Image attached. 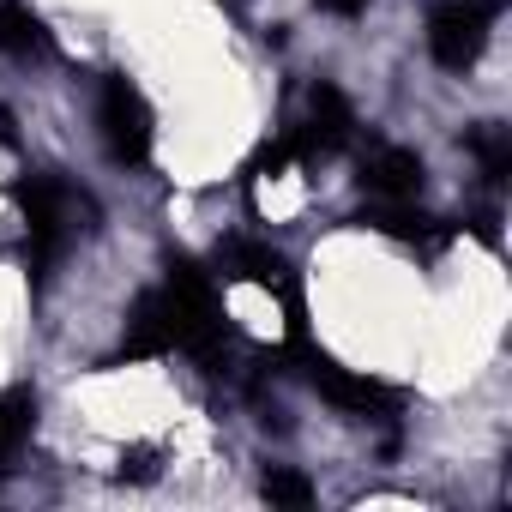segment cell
Returning a JSON list of instances; mask_svg holds the SVG:
<instances>
[{
  "instance_id": "10",
  "label": "cell",
  "mask_w": 512,
  "mask_h": 512,
  "mask_svg": "<svg viewBox=\"0 0 512 512\" xmlns=\"http://www.w3.org/2000/svg\"><path fill=\"white\" fill-rule=\"evenodd\" d=\"M356 223H362V229H380V235H398V241H416V247H440V241L452 235L440 217L410 211V199H380V205H374V211H362Z\"/></svg>"
},
{
  "instance_id": "9",
  "label": "cell",
  "mask_w": 512,
  "mask_h": 512,
  "mask_svg": "<svg viewBox=\"0 0 512 512\" xmlns=\"http://www.w3.org/2000/svg\"><path fill=\"white\" fill-rule=\"evenodd\" d=\"M31 434H37V386L19 380V386L0 392V476H7V470L25 458Z\"/></svg>"
},
{
  "instance_id": "1",
  "label": "cell",
  "mask_w": 512,
  "mask_h": 512,
  "mask_svg": "<svg viewBox=\"0 0 512 512\" xmlns=\"http://www.w3.org/2000/svg\"><path fill=\"white\" fill-rule=\"evenodd\" d=\"M13 199H19V211H25V260H31V272L43 278V272L61 260L67 235H73V205H79V193H73V181H61L55 169H37V175H19V181H13Z\"/></svg>"
},
{
  "instance_id": "2",
  "label": "cell",
  "mask_w": 512,
  "mask_h": 512,
  "mask_svg": "<svg viewBox=\"0 0 512 512\" xmlns=\"http://www.w3.org/2000/svg\"><path fill=\"white\" fill-rule=\"evenodd\" d=\"M97 133H103V151H109V163H121V169H139V163H151L157 115H151L145 91H139L127 73H109V79H103V97H97Z\"/></svg>"
},
{
  "instance_id": "13",
  "label": "cell",
  "mask_w": 512,
  "mask_h": 512,
  "mask_svg": "<svg viewBox=\"0 0 512 512\" xmlns=\"http://www.w3.org/2000/svg\"><path fill=\"white\" fill-rule=\"evenodd\" d=\"M260 488H266V500H272V506H314V482H308L302 470H284V464H272Z\"/></svg>"
},
{
  "instance_id": "15",
  "label": "cell",
  "mask_w": 512,
  "mask_h": 512,
  "mask_svg": "<svg viewBox=\"0 0 512 512\" xmlns=\"http://www.w3.org/2000/svg\"><path fill=\"white\" fill-rule=\"evenodd\" d=\"M0 145H19V127H13V115L0 109Z\"/></svg>"
},
{
  "instance_id": "7",
  "label": "cell",
  "mask_w": 512,
  "mask_h": 512,
  "mask_svg": "<svg viewBox=\"0 0 512 512\" xmlns=\"http://www.w3.org/2000/svg\"><path fill=\"white\" fill-rule=\"evenodd\" d=\"M350 139H356L350 97H344L338 85H314V97H308V127L296 133L302 157H332V151H344Z\"/></svg>"
},
{
  "instance_id": "14",
  "label": "cell",
  "mask_w": 512,
  "mask_h": 512,
  "mask_svg": "<svg viewBox=\"0 0 512 512\" xmlns=\"http://www.w3.org/2000/svg\"><path fill=\"white\" fill-rule=\"evenodd\" d=\"M320 7H326V13H338V19H356L368 0H320Z\"/></svg>"
},
{
  "instance_id": "3",
  "label": "cell",
  "mask_w": 512,
  "mask_h": 512,
  "mask_svg": "<svg viewBox=\"0 0 512 512\" xmlns=\"http://www.w3.org/2000/svg\"><path fill=\"white\" fill-rule=\"evenodd\" d=\"M506 0H440L428 13V55L446 73H470L488 49V31L500 19Z\"/></svg>"
},
{
  "instance_id": "8",
  "label": "cell",
  "mask_w": 512,
  "mask_h": 512,
  "mask_svg": "<svg viewBox=\"0 0 512 512\" xmlns=\"http://www.w3.org/2000/svg\"><path fill=\"white\" fill-rule=\"evenodd\" d=\"M356 187L374 193V199H416L422 193V157L410 145H368L362 169H356Z\"/></svg>"
},
{
  "instance_id": "5",
  "label": "cell",
  "mask_w": 512,
  "mask_h": 512,
  "mask_svg": "<svg viewBox=\"0 0 512 512\" xmlns=\"http://www.w3.org/2000/svg\"><path fill=\"white\" fill-rule=\"evenodd\" d=\"M217 266H223V278H241V284H260V290H272V296H278V302L290 308V338H308V332H302V296H296V266L284 260L278 247L235 235V241H223Z\"/></svg>"
},
{
  "instance_id": "12",
  "label": "cell",
  "mask_w": 512,
  "mask_h": 512,
  "mask_svg": "<svg viewBox=\"0 0 512 512\" xmlns=\"http://www.w3.org/2000/svg\"><path fill=\"white\" fill-rule=\"evenodd\" d=\"M464 151H476V163H482V175H488L494 187L512 175V133H506V127H494V121L470 127V133H464Z\"/></svg>"
},
{
  "instance_id": "4",
  "label": "cell",
  "mask_w": 512,
  "mask_h": 512,
  "mask_svg": "<svg viewBox=\"0 0 512 512\" xmlns=\"http://www.w3.org/2000/svg\"><path fill=\"white\" fill-rule=\"evenodd\" d=\"M296 344V356H302V374H308V386L320 392V398H332L338 410H350V416H398L404 410V398L392 392V386H380V380H368V374H350V368H338L326 350H314L308 338H290Z\"/></svg>"
},
{
  "instance_id": "6",
  "label": "cell",
  "mask_w": 512,
  "mask_h": 512,
  "mask_svg": "<svg viewBox=\"0 0 512 512\" xmlns=\"http://www.w3.org/2000/svg\"><path fill=\"white\" fill-rule=\"evenodd\" d=\"M169 350H181L175 302H169V290H145V296L133 302V314H127V332H121L109 368H115V362H145V356H169Z\"/></svg>"
},
{
  "instance_id": "11",
  "label": "cell",
  "mask_w": 512,
  "mask_h": 512,
  "mask_svg": "<svg viewBox=\"0 0 512 512\" xmlns=\"http://www.w3.org/2000/svg\"><path fill=\"white\" fill-rule=\"evenodd\" d=\"M0 49L19 55V61H49L55 37H49V25L25 7V0H0Z\"/></svg>"
}]
</instances>
